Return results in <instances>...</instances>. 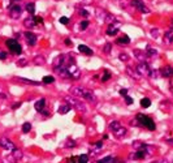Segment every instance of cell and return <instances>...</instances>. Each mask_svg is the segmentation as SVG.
Returning <instances> with one entry per match:
<instances>
[{"mask_svg":"<svg viewBox=\"0 0 173 163\" xmlns=\"http://www.w3.org/2000/svg\"><path fill=\"white\" fill-rule=\"evenodd\" d=\"M70 93L73 95H76L77 98H83V99L89 100V102H93V103L96 102L95 94L91 90H89V89L80 88V86H73V88H70Z\"/></svg>","mask_w":173,"mask_h":163,"instance_id":"obj_1","label":"cell"},{"mask_svg":"<svg viewBox=\"0 0 173 163\" xmlns=\"http://www.w3.org/2000/svg\"><path fill=\"white\" fill-rule=\"evenodd\" d=\"M64 99L68 102V105L70 106L72 108H76L77 111H80V112H86V111H87V107H86V105L83 103V100L80 99V98L66 95V97H64Z\"/></svg>","mask_w":173,"mask_h":163,"instance_id":"obj_2","label":"cell"},{"mask_svg":"<svg viewBox=\"0 0 173 163\" xmlns=\"http://www.w3.org/2000/svg\"><path fill=\"white\" fill-rule=\"evenodd\" d=\"M137 122H138V124H139V127H146L149 131H155L156 129V124H155V122L151 119V117H149V116H146V115H143V114H138L137 115Z\"/></svg>","mask_w":173,"mask_h":163,"instance_id":"obj_3","label":"cell"},{"mask_svg":"<svg viewBox=\"0 0 173 163\" xmlns=\"http://www.w3.org/2000/svg\"><path fill=\"white\" fill-rule=\"evenodd\" d=\"M5 44H7V47L9 48V51L12 52V54H16V55H20L22 52V47L21 44L18 43L16 39H8L7 42H5Z\"/></svg>","mask_w":173,"mask_h":163,"instance_id":"obj_4","label":"cell"},{"mask_svg":"<svg viewBox=\"0 0 173 163\" xmlns=\"http://www.w3.org/2000/svg\"><path fill=\"white\" fill-rule=\"evenodd\" d=\"M137 72L141 74V77H150V74H151V71L152 69L150 68V65L147 63H139L138 65H137Z\"/></svg>","mask_w":173,"mask_h":163,"instance_id":"obj_5","label":"cell"},{"mask_svg":"<svg viewBox=\"0 0 173 163\" xmlns=\"http://www.w3.org/2000/svg\"><path fill=\"white\" fill-rule=\"evenodd\" d=\"M132 5L137 11H139V12H142V13H150V9L146 7L143 0H132Z\"/></svg>","mask_w":173,"mask_h":163,"instance_id":"obj_6","label":"cell"},{"mask_svg":"<svg viewBox=\"0 0 173 163\" xmlns=\"http://www.w3.org/2000/svg\"><path fill=\"white\" fill-rule=\"evenodd\" d=\"M22 13V7L18 4H15V5H10L9 7V16L12 17L13 20H17Z\"/></svg>","mask_w":173,"mask_h":163,"instance_id":"obj_7","label":"cell"},{"mask_svg":"<svg viewBox=\"0 0 173 163\" xmlns=\"http://www.w3.org/2000/svg\"><path fill=\"white\" fill-rule=\"evenodd\" d=\"M0 148H3L4 150H7V151H13L16 149L15 144H13L10 140L5 138V137H1V138H0Z\"/></svg>","mask_w":173,"mask_h":163,"instance_id":"obj_8","label":"cell"},{"mask_svg":"<svg viewBox=\"0 0 173 163\" xmlns=\"http://www.w3.org/2000/svg\"><path fill=\"white\" fill-rule=\"evenodd\" d=\"M54 71L56 74H59L60 77H64V78H72L70 73L68 72V69H66V67L64 65H60V67H54Z\"/></svg>","mask_w":173,"mask_h":163,"instance_id":"obj_9","label":"cell"},{"mask_svg":"<svg viewBox=\"0 0 173 163\" xmlns=\"http://www.w3.org/2000/svg\"><path fill=\"white\" fill-rule=\"evenodd\" d=\"M146 149H147V148H146ZM146 149H142V150H137L135 153H132L129 158H130V159H143V158H146V157L149 155V153L146 151Z\"/></svg>","mask_w":173,"mask_h":163,"instance_id":"obj_10","label":"cell"},{"mask_svg":"<svg viewBox=\"0 0 173 163\" xmlns=\"http://www.w3.org/2000/svg\"><path fill=\"white\" fill-rule=\"evenodd\" d=\"M133 55L135 56V59L139 61V63H147V58H149V56L146 55V52L141 51V50H134V51H133Z\"/></svg>","mask_w":173,"mask_h":163,"instance_id":"obj_11","label":"cell"},{"mask_svg":"<svg viewBox=\"0 0 173 163\" xmlns=\"http://www.w3.org/2000/svg\"><path fill=\"white\" fill-rule=\"evenodd\" d=\"M22 158V153L20 150H17V149H15V150L12 151V153L8 155V161H10L12 163H16V162H18L20 159Z\"/></svg>","mask_w":173,"mask_h":163,"instance_id":"obj_12","label":"cell"},{"mask_svg":"<svg viewBox=\"0 0 173 163\" xmlns=\"http://www.w3.org/2000/svg\"><path fill=\"white\" fill-rule=\"evenodd\" d=\"M113 133V136L116 137V138H119V140H121L122 137H125L126 136V133H128V129L125 128V127H122V125H120L117 129H115V131L112 132Z\"/></svg>","mask_w":173,"mask_h":163,"instance_id":"obj_13","label":"cell"},{"mask_svg":"<svg viewBox=\"0 0 173 163\" xmlns=\"http://www.w3.org/2000/svg\"><path fill=\"white\" fill-rule=\"evenodd\" d=\"M25 38H26V42L29 46H35L37 43V35L31 32H26L25 33Z\"/></svg>","mask_w":173,"mask_h":163,"instance_id":"obj_14","label":"cell"},{"mask_svg":"<svg viewBox=\"0 0 173 163\" xmlns=\"http://www.w3.org/2000/svg\"><path fill=\"white\" fill-rule=\"evenodd\" d=\"M160 74L163 77H172L173 76V67L171 65H165L163 68H160Z\"/></svg>","mask_w":173,"mask_h":163,"instance_id":"obj_15","label":"cell"},{"mask_svg":"<svg viewBox=\"0 0 173 163\" xmlns=\"http://www.w3.org/2000/svg\"><path fill=\"white\" fill-rule=\"evenodd\" d=\"M65 58H66V55H60V56H57V58L54 60V67H60V65H64V67H65L66 60H68V59H65Z\"/></svg>","mask_w":173,"mask_h":163,"instance_id":"obj_16","label":"cell"},{"mask_svg":"<svg viewBox=\"0 0 173 163\" xmlns=\"http://www.w3.org/2000/svg\"><path fill=\"white\" fill-rule=\"evenodd\" d=\"M126 73L130 76V77H133L134 80H141V74H139L138 72H137V69H133L132 67H126Z\"/></svg>","mask_w":173,"mask_h":163,"instance_id":"obj_17","label":"cell"},{"mask_svg":"<svg viewBox=\"0 0 173 163\" xmlns=\"http://www.w3.org/2000/svg\"><path fill=\"white\" fill-rule=\"evenodd\" d=\"M78 51H80L81 54H85V55H89V56H91L94 54L93 50L89 48V47L85 46V44H80V46H78Z\"/></svg>","mask_w":173,"mask_h":163,"instance_id":"obj_18","label":"cell"},{"mask_svg":"<svg viewBox=\"0 0 173 163\" xmlns=\"http://www.w3.org/2000/svg\"><path fill=\"white\" fill-rule=\"evenodd\" d=\"M117 33H119V24L117 25L110 24V26H108V29H107V34L108 35H116Z\"/></svg>","mask_w":173,"mask_h":163,"instance_id":"obj_19","label":"cell"},{"mask_svg":"<svg viewBox=\"0 0 173 163\" xmlns=\"http://www.w3.org/2000/svg\"><path fill=\"white\" fill-rule=\"evenodd\" d=\"M35 21L34 17H27L26 20H24V26L27 27V29H31V27H35Z\"/></svg>","mask_w":173,"mask_h":163,"instance_id":"obj_20","label":"cell"},{"mask_svg":"<svg viewBox=\"0 0 173 163\" xmlns=\"http://www.w3.org/2000/svg\"><path fill=\"white\" fill-rule=\"evenodd\" d=\"M163 41H164V43H167V44H171V43H172V42H173V32H172V30H169V32L164 33Z\"/></svg>","mask_w":173,"mask_h":163,"instance_id":"obj_21","label":"cell"},{"mask_svg":"<svg viewBox=\"0 0 173 163\" xmlns=\"http://www.w3.org/2000/svg\"><path fill=\"white\" fill-rule=\"evenodd\" d=\"M44 105H46V99H44V98H40L39 100H37V102H35L34 107H35V110H37L38 112H40L44 108Z\"/></svg>","mask_w":173,"mask_h":163,"instance_id":"obj_22","label":"cell"},{"mask_svg":"<svg viewBox=\"0 0 173 163\" xmlns=\"http://www.w3.org/2000/svg\"><path fill=\"white\" fill-rule=\"evenodd\" d=\"M70 106L69 105H63V106H60V107H59V110H57V112L60 115H65V114H68L69 111H70Z\"/></svg>","mask_w":173,"mask_h":163,"instance_id":"obj_23","label":"cell"},{"mask_svg":"<svg viewBox=\"0 0 173 163\" xmlns=\"http://www.w3.org/2000/svg\"><path fill=\"white\" fill-rule=\"evenodd\" d=\"M117 43L119 44H129L130 43V38L126 34H124L122 37H120V38L117 39Z\"/></svg>","mask_w":173,"mask_h":163,"instance_id":"obj_24","label":"cell"},{"mask_svg":"<svg viewBox=\"0 0 173 163\" xmlns=\"http://www.w3.org/2000/svg\"><path fill=\"white\" fill-rule=\"evenodd\" d=\"M34 64L35 65H44V64H46V60H44V58L42 55L35 56L34 58Z\"/></svg>","mask_w":173,"mask_h":163,"instance_id":"obj_25","label":"cell"},{"mask_svg":"<svg viewBox=\"0 0 173 163\" xmlns=\"http://www.w3.org/2000/svg\"><path fill=\"white\" fill-rule=\"evenodd\" d=\"M16 80L21 81V82H25V84H30V85H39L38 81H33V80H27V78H24V77H17Z\"/></svg>","mask_w":173,"mask_h":163,"instance_id":"obj_26","label":"cell"},{"mask_svg":"<svg viewBox=\"0 0 173 163\" xmlns=\"http://www.w3.org/2000/svg\"><path fill=\"white\" fill-rule=\"evenodd\" d=\"M133 148L137 149V150H142V149H146L147 145L143 144V142H141V141H135V142H133Z\"/></svg>","mask_w":173,"mask_h":163,"instance_id":"obj_27","label":"cell"},{"mask_svg":"<svg viewBox=\"0 0 173 163\" xmlns=\"http://www.w3.org/2000/svg\"><path fill=\"white\" fill-rule=\"evenodd\" d=\"M120 125H121V123H120V122H117V120H113V122H111L110 124H108V128H110L111 131L113 132V131H115V129H117V128H119Z\"/></svg>","mask_w":173,"mask_h":163,"instance_id":"obj_28","label":"cell"},{"mask_svg":"<svg viewBox=\"0 0 173 163\" xmlns=\"http://www.w3.org/2000/svg\"><path fill=\"white\" fill-rule=\"evenodd\" d=\"M146 55H147V56H156V55H158V51H156V50H154L152 47L147 46V47H146Z\"/></svg>","mask_w":173,"mask_h":163,"instance_id":"obj_29","label":"cell"},{"mask_svg":"<svg viewBox=\"0 0 173 163\" xmlns=\"http://www.w3.org/2000/svg\"><path fill=\"white\" fill-rule=\"evenodd\" d=\"M77 161L78 163H89V155L87 154H81L77 158Z\"/></svg>","mask_w":173,"mask_h":163,"instance_id":"obj_30","label":"cell"},{"mask_svg":"<svg viewBox=\"0 0 173 163\" xmlns=\"http://www.w3.org/2000/svg\"><path fill=\"white\" fill-rule=\"evenodd\" d=\"M26 11L30 13V15H34L35 13V4L34 3H29V4H26Z\"/></svg>","mask_w":173,"mask_h":163,"instance_id":"obj_31","label":"cell"},{"mask_svg":"<svg viewBox=\"0 0 173 163\" xmlns=\"http://www.w3.org/2000/svg\"><path fill=\"white\" fill-rule=\"evenodd\" d=\"M141 106H142L143 108L150 107V106H151V100H150L149 98H143V99L141 100Z\"/></svg>","mask_w":173,"mask_h":163,"instance_id":"obj_32","label":"cell"},{"mask_svg":"<svg viewBox=\"0 0 173 163\" xmlns=\"http://www.w3.org/2000/svg\"><path fill=\"white\" fill-rule=\"evenodd\" d=\"M42 81H43V84H52L55 81V78H54V76H44Z\"/></svg>","mask_w":173,"mask_h":163,"instance_id":"obj_33","label":"cell"},{"mask_svg":"<svg viewBox=\"0 0 173 163\" xmlns=\"http://www.w3.org/2000/svg\"><path fill=\"white\" fill-rule=\"evenodd\" d=\"M30 131H31V124H30V123H25V124L22 125V132H24V133H29Z\"/></svg>","mask_w":173,"mask_h":163,"instance_id":"obj_34","label":"cell"},{"mask_svg":"<svg viewBox=\"0 0 173 163\" xmlns=\"http://www.w3.org/2000/svg\"><path fill=\"white\" fill-rule=\"evenodd\" d=\"M110 78H111V73L108 71H104V76L102 77V81H103V82H107Z\"/></svg>","mask_w":173,"mask_h":163,"instance_id":"obj_35","label":"cell"},{"mask_svg":"<svg viewBox=\"0 0 173 163\" xmlns=\"http://www.w3.org/2000/svg\"><path fill=\"white\" fill-rule=\"evenodd\" d=\"M87 26H89V21H87V20H85V21H82L80 24V29L81 30H86V29H87Z\"/></svg>","mask_w":173,"mask_h":163,"instance_id":"obj_36","label":"cell"},{"mask_svg":"<svg viewBox=\"0 0 173 163\" xmlns=\"http://www.w3.org/2000/svg\"><path fill=\"white\" fill-rule=\"evenodd\" d=\"M26 64H27V59L26 58H22V59H20V60L17 61L18 67H24V65H26Z\"/></svg>","mask_w":173,"mask_h":163,"instance_id":"obj_37","label":"cell"},{"mask_svg":"<svg viewBox=\"0 0 173 163\" xmlns=\"http://www.w3.org/2000/svg\"><path fill=\"white\" fill-rule=\"evenodd\" d=\"M111 50H112V44H111V43H105L104 44V50H103V51H104L105 54H110Z\"/></svg>","mask_w":173,"mask_h":163,"instance_id":"obj_38","label":"cell"},{"mask_svg":"<svg viewBox=\"0 0 173 163\" xmlns=\"http://www.w3.org/2000/svg\"><path fill=\"white\" fill-rule=\"evenodd\" d=\"M76 142L73 141V140H69V141H66V144H65V148H76Z\"/></svg>","mask_w":173,"mask_h":163,"instance_id":"obj_39","label":"cell"},{"mask_svg":"<svg viewBox=\"0 0 173 163\" xmlns=\"http://www.w3.org/2000/svg\"><path fill=\"white\" fill-rule=\"evenodd\" d=\"M119 59L121 61H128V60H129V55H128V54H120Z\"/></svg>","mask_w":173,"mask_h":163,"instance_id":"obj_40","label":"cell"},{"mask_svg":"<svg viewBox=\"0 0 173 163\" xmlns=\"http://www.w3.org/2000/svg\"><path fill=\"white\" fill-rule=\"evenodd\" d=\"M125 103H126V105H132V103H133V98L129 97V95H125Z\"/></svg>","mask_w":173,"mask_h":163,"instance_id":"obj_41","label":"cell"},{"mask_svg":"<svg viewBox=\"0 0 173 163\" xmlns=\"http://www.w3.org/2000/svg\"><path fill=\"white\" fill-rule=\"evenodd\" d=\"M68 22H69V18H68V17H60V24L66 25Z\"/></svg>","mask_w":173,"mask_h":163,"instance_id":"obj_42","label":"cell"},{"mask_svg":"<svg viewBox=\"0 0 173 163\" xmlns=\"http://www.w3.org/2000/svg\"><path fill=\"white\" fill-rule=\"evenodd\" d=\"M35 24H43V18L42 17H34Z\"/></svg>","mask_w":173,"mask_h":163,"instance_id":"obj_43","label":"cell"},{"mask_svg":"<svg viewBox=\"0 0 173 163\" xmlns=\"http://www.w3.org/2000/svg\"><path fill=\"white\" fill-rule=\"evenodd\" d=\"M80 13H81V15H82V16H85V17H89V12H87V11H85V9H81V11H80Z\"/></svg>","mask_w":173,"mask_h":163,"instance_id":"obj_44","label":"cell"},{"mask_svg":"<svg viewBox=\"0 0 173 163\" xmlns=\"http://www.w3.org/2000/svg\"><path fill=\"white\" fill-rule=\"evenodd\" d=\"M66 162H68V163H76L77 162V158H76V157H72V158H69Z\"/></svg>","mask_w":173,"mask_h":163,"instance_id":"obj_45","label":"cell"},{"mask_svg":"<svg viewBox=\"0 0 173 163\" xmlns=\"http://www.w3.org/2000/svg\"><path fill=\"white\" fill-rule=\"evenodd\" d=\"M7 58V52H0V60H5Z\"/></svg>","mask_w":173,"mask_h":163,"instance_id":"obj_46","label":"cell"},{"mask_svg":"<svg viewBox=\"0 0 173 163\" xmlns=\"http://www.w3.org/2000/svg\"><path fill=\"white\" fill-rule=\"evenodd\" d=\"M120 94L124 95V97L125 95H128V89H121V90H120Z\"/></svg>","mask_w":173,"mask_h":163,"instance_id":"obj_47","label":"cell"},{"mask_svg":"<svg viewBox=\"0 0 173 163\" xmlns=\"http://www.w3.org/2000/svg\"><path fill=\"white\" fill-rule=\"evenodd\" d=\"M40 114H43L44 115V116H50V115H51V114H50V112L48 111H47V110H42V111H40Z\"/></svg>","mask_w":173,"mask_h":163,"instance_id":"obj_48","label":"cell"},{"mask_svg":"<svg viewBox=\"0 0 173 163\" xmlns=\"http://www.w3.org/2000/svg\"><path fill=\"white\" fill-rule=\"evenodd\" d=\"M151 34H152V37H155V38H158V34H159V32L158 30H151Z\"/></svg>","mask_w":173,"mask_h":163,"instance_id":"obj_49","label":"cell"},{"mask_svg":"<svg viewBox=\"0 0 173 163\" xmlns=\"http://www.w3.org/2000/svg\"><path fill=\"white\" fill-rule=\"evenodd\" d=\"M20 106H21V102H18V103H15V105L12 106V108H13V110H15V108H18Z\"/></svg>","mask_w":173,"mask_h":163,"instance_id":"obj_50","label":"cell"},{"mask_svg":"<svg viewBox=\"0 0 173 163\" xmlns=\"http://www.w3.org/2000/svg\"><path fill=\"white\" fill-rule=\"evenodd\" d=\"M65 44L66 46H72V41L70 39H65Z\"/></svg>","mask_w":173,"mask_h":163,"instance_id":"obj_51","label":"cell"},{"mask_svg":"<svg viewBox=\"0 0 173 163\" xmlns=\"http://www.w3.org/2000/svg\"><path fill=\"white\" fill-rule=\"evenodd\" d=\"M167 142H168L171 146H173V138H168V140H167Z\"/></svg>","mask_w":173,"mask_h":163,"instance_id":"obj_52","label":"cell"},{"mask_svg":"<svg viewBox=\"0 0 173 163\" xmlns=\"http://www.w3.org/2000/svg\"><path fill=\"white\" fill-rule=\"evenodd\" d=\"M171 29H172V32H173V20L171 21Z\"/></svg>","mask_w":173,"mask_h":163,"instance_id":"obj_53","label":"cell"},{"mask_svg":"<svg viewBox=\"0 0 173 163\" xmlns=\"http://www.w3.org/2000/svg\"><path fill=\"white\" fill-rule=\"evenodd\" d=\"M94 163H100V161H96V162H94Z\"/></svg>","mask_w":173,"mask_h":163,"instance_id":"obj_54","label":"cell"},{"mask_svg":"<svg viewBox=\"0 0 173 163\" xmlns=\"http://www.w3.org/2000/svg\"><path fill=\"white\" fill-rule=\"evenodd\" d=\"M13 1H20V0H13Z\"/></svg>","mask_w":173,"mask_h":163,"instance_id":"obj_55","label":"cell"},{"mask_svg":"<svg viewBox=\"0 0 173 163\" xmlns=\"http://www.w3.org/2000/svg\"><path fill=\"white\" fill-rule=\"evenodd\" d=\"M154 163H160V162H154ZM164 163H165V162H164Z\"/></svg>","mask_w":173,"mask_h":163,"instance_id":"obj_56","label":"cell"}]
</instances>
